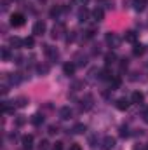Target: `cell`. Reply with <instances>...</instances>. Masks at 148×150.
Instances as JSON below:
<instances>
[{
  "mask_svg": "<svg viewBox=\"0 0 148 150\" xmlns=\"http://www.w3.org/2000/svg\"><path fill=\"white\" fill-rule=\"evenodd\" d=\"M11 25H12V26H23V25H25V14L14 12V14L11 16Z\"/></svg>",
  "mask_w": 148,
  "mask_h": 150,
  "instance_id": "6da1fadb",
  "label": "cell"
},
{
  "mask_svg": "<svg viewBox=\"0 0 148 150\" xmlns=\"http://www.w3.org/2000/svg\"><path fill=\"white\" fill-rule=\"evenodd\" d=\"M115 107H117L120 112H125V110L131 107V101H129V100H125V98H118V100H117V103H115Z\"/></svg>",
  "mask_w": 148,
  "mask_h": 150,
  "instance_id": "7a4b0ae2",
  "label": "cell"
},
{
  "mask_svg": "<svg viewBox=\"0 0 148 150\" xmlns=\"http://www.w3.org/2000/svg\"><path fill=\"white\" fill-rule=\"evenodd\" d=\"M106 44H108L110 47H118V44H120V38L117 37L115 33H106Z\"/></svg>",
  "mask_w": 148,
  "mask_h": 150,
  "instance_id": "3957f363",
  "label": "cell"
},
{
  "mask_svg": "<svg viewBox=\"0 0 148 150\" xmlns=\"http://www.w3.org/2000/svg\"><path fill=\"white\" fill-rule=\"evenodd\" d=\"M45 28H47V26H45L44 21H37V23L33 25V33H35V35H44V33H45Z\"/></svg>",
  "mask_w": 148,
  "mask_h": 150,
  "instance_id": "277c9868",
  "label": "cell"
},
{
  "mask_svg": "<svg viewBox=\"0 0 148 150\" xmlns=\"http://www.w3.org/2000/svg\"><path fill=\"white\" fill-rule=\"evenodd\" d=\"M21 143H23L25 150H30L32 145H33V136H32V134H25V136L21 138Z\"/></svg>",
  "mask_w": 148,
  "mask_h": 150,
  "instance_id": "5b68a950",
  "label": "cell"
},
{
  "mask_svg": "<svg viewBox=\"0 0 148 150\" xmlns=\"http://www.w3.org/2000/svg\"><path fill=\"white\" fill-rule=\"evenodd\" d=\"M44 47H45V54H47L51 59H54V61H56V59L59 58V52H58L54 47H51V45H44Z\"/></svg>",
  "mask_w": 148,
  "mask_h": 150,
  "instance_id": "8992f818",
  "label": "cell"
},
{
  "mask_svg": "<svg viewBox=\"0 0 148 150\" xmlns=\"http://www.w3.org/2000/svg\"><path fill=\"white\" fill-rule=\"evenodd\" d=\"M113 147H115V138L105 136V138H103V150H111Z\"/></svg>",
  "mask_w": 148,
  "mask_h": 150,
  "instance_id": "52a82bcc",
  "label": "cell"
},
{
  "mask_svg": "<svg viewBox=\"0 0 148 150\" xmlns=\"http://www.w3.org/2000/svg\"><path fill=\"white\" fill-rule=\"evenodd\" d=\"M9 45L14 47V49H19L21 45H25V40H21L19 37H11L9 38Z\"/></svg>",
  "mask_w": 148,
  "mask_h": 150,
  "instance_id": "ba28073f",
  "label": "cell"
},
{
  "mask_svg": "<svg viewBox=\"0 0 148 150\" xmlns=\"http://www.w3.org/2000/svg\"><path fill=\"white\" fill-rule=\"evenodd\" d=\"M72 108H70V107H63V108H61V110H59V115H61V119H63V120H68V119H70V117H72Z\"/></svg>",
  "mask_w": 148,
  "mask_h": 150,
  "instance_id": "9c48e42d",
  "label": "cell"
},
{
  "mask_svg": "<svg viewBox=\"0 0 148 150\" xmlns=\"http://www.w3.org/2000/svg\"><path fill=\"white\" fill-rule=\"evenodd\" d=\"M131 103H136V105L143 103V94H141L140 91H134V93H132V96H131Z\"/></svg>",
  "mask_w": 148,
  "mask_h": 150,
  "instance_id": "30bf717a",
  "label": "cell"
},
{
  "mask_svg": "<svg viewBox=\"0 0 148 150\" xmlns=\"http://www.w3.org/2000/svg\"><path fill=\"white\" fill-rule=\"evenodd\" d=\"M63 72H65V75H68V77L73 75L75 74V65L73 63H65V65H63Z\"/></svg>",
  "mask_w": 148,
  "mask_h": 150,
  "instance_id": "8fae6325",
  "label": "cell"
},
{
  "mask_svg": "<svg viewBox=\"0 0 148 150\" xmlns=\"http://www.w3.org/2000/svg\"><path fill=\"white\" fill-rule=\"evenodd\" d=\"M92 18H94L96 21H101V19L105 18V12H103V9H101V7H96V9L92 11Z\"/></svg>",
  "mask_w": 148,
  "mask_h": 150,
  "instance_id": "7c38bea8",
  "label": "cell"
},
{
  "mask_svg": "<svg viewBox=\"0 0 148 150\" xmlns=\"http://www.w3.org/2000/svg\"><path fill=\"white\" fill-rule=\"evenodd\" d=\"M63 30H65V28H63V25H58V26H54V28H52V33H51V37H52V38H59V37H61V33H63Z\"/></svg>",
  "mask_w": 148,
  "mask_h": 150,
  "instance_id": "4fadbf2b",
  "label": "cell"
},
{
  "mask_svg": "<svg viewBox=\"0 0 148 150\" xmlns=\"http://www.w3.org/2000/svg\"><path fill=\"white\" fill-rule=\"evenodd\" d=\"M145 52V47L141 45V44H134V47H132V54L134 56H141Z\"/></svg>",
  "mask_w": 148,
  "mask_h": 150,
  "instance_id": "5bb4252c",
  "label": "cell"
},
{
  "mask_svg": "<svg viewBox=\"0 0 148 150\" xmlns=\"http://www.w3.org/2000/svg\"><path fill=\"white\" fill-rule=\"evenodd\" d=\"M124 38H125L127 42L134 44V42H136V33H134V32H125V35H124Z\"/></svg>",
  "mask_w": 148,
  "mask_h": 150,
  "instance_id": "9a60e30c",
  "label": "cell"
},
{
  "mask_svg": "<svg viewBox=\"0 0 148 150\" xmlns=\"http://www.w3.org/2000/svg\"><path fill=\"white\" fill-rule=\"evenodd\" d=\"M105 61H106V65H113V63L117 61V56H115L113 52H108V54L105 56Z\"/></svg>",
  "mask_w": 148,
  "mask_h": 150,
  "instance_id": "2e32d148",
  "label": "cell"
},
{
  "mask_svg": "<svg viewBox=\"0 0 148 150\" xmlns=\"http://www.w3.org/2000/svg\"><path fill=\"white\" fill-rule=\"evenodd\" d=\"M26 103H28V100H26L25 96H21V98H18V100H16V107H18V108L26 107Z\"/></svg>",
  "mask_w": 148,
  "mask_h": 150,
  "instance_id": "e0dca14e",
  "label": "cell"
},
{
  "mask_svg": "<svg viewBox=\"0 0 148 150\" xmlns=\"http://www.w3.org/2000/svg\"><path fill=\"white\" fill-rule=\"evenodd\" d=\"M32 122H33V124H35V126H40V124H42V122H44V117H42V115H40V113H35V115H33V117H32Z\"/></svg>",
  "mask_w": 148,
  "mask_h": 150,
  "instance_id": "ac0fdd59",
  "label": "cell"
},
{
  "mask_svg": "<svg viewBox=\"0 0 148 150\" xmlns=\"http://www.w3.org/2000/svg\"><path fill=\"white\" fill-rule=\"evenodd\" d=\"M145 4H147V0H134L136 11H143V9H145Z\"/></svg>",
  "mask_w": 148,
  "mask_h": 150,
  "instance_id": "d6986e66",
  "label": "cell"
},
{
  "mask_svg": "<svg viewBox=\"0 0 148 150\" xmlns=\"http://www.w3.org/2000/svg\"><path fill=\"white\" fill-rule=\"evenodd\" d=\"M49 14H51V18H58V16L61 14V7H58V5H56V7H52Z\"/></svg>",
  "mask_w": 148,
  "mask_h": 150,
  "instance_id": "ffe728a7",
  "label": "cell"
},
{
  "mask_svg": "<svg viewBox=\"0 0 148 150\" xmlns=\"http://www.w3.org/2000/svg\"><path fill=\"white\" fill-rule=\"evenodd\" d=\"M85 129H87V127H85L84 124H77V126L73 127V133H77V134H80V133H84Z\"/></svg>",
  "mask_w": 148,
  "mask_h": 150,
  "instance_id": "44dd1931",
  "label": "cell"
},
{
  "mask_svg": "<svg viewBox=\"0 0 148 150\" xmlns=\"http://www.w3.org/2000/svg\"><path fill=\"white\" fill-rule=\"evenodd\" d=\"M25 45H26L28 49H30V47H33V45H35V40H33V37H26V38H25Z\"/></svg>",
  "mask_w": 148,
  "mask_h": 150,
  "instance_id": "7402d4cb",
  "label": "cell"
},
{
  "mask_svg": "<svg viewBox=\"0 0 148 150\" xmlns=\"http://www.w3.org/2000/svg\"><path fill=\"white\" fill-rule=\"evenodd\" d=\"M47 149H49V142L47 140H42L38 143V150H47Z\"/></svg>",
  "mask_w": 148,
  "mask_h": 150,
  "instance_id": "603a6c76",
  "label": "cell"
},
{
  "mask_svg": "<svg viewBox=\"0 0 148 150\" xmlns=\"http://www.w3.org/2000/svg\"><path fill=\"white\" fill-rule=\"evenodd\" d=\"M101 79H105V80H111V74L108 70H103L101 72Z\"/></svg>",
  "mask_w": 148,
  "mask_h": 150,
  "instance_id": "cb8c5ba5",
  "label": "cell"
},
{
  "mask_svg": "<svg viewBox=\"0 0 148 150\" xmlns=\"http://www.w3.org/2000/svg\"><path fill=\"white\" fill-rule=\"evenodd\" d=\"M47 72H49L47 65H38V74H47Z\"/></svg>",
  "mask_w": 148,
  "mask_h": 150,
  "instance_id": "d4e9b609",
  "label": "cell"
},
{
  "mask_svg": "<svg viewBox=\"0 0 148 150\" xmlns=\"http://www.w3.org/2000/svg\"><path fill=\"white\" fill-rule=\"evenodd\" d=\"M2 58H4L5 61L11 59V52H9V49H4V51H2Z\"/></svg>",
  "mask_w": 148,
  "mask_h": 150,
  "instance_id": "484cf974",
  "label": "cell"
},
{
  "mask_svg": "<svg viewBox=\"0 0 148 150\" xmlns=\"http://www.w3.org/2000/svg\"><path fill=\"white\" fill-rule=\"evenodd\" d=\"M118 86H120V79H118V77H115V79L111 80V87H118Z\"/></svg>",
  "mask_w": 148,
  "mask_h": 150,
  "instance_id": "4316f807",
  "label": "cell"
},
{
  "mask_svg": "<svg viewBox=\"0 0 148 150\" xmlns=\"http://www.w3.org/2000/svg\"><path fill=\"white\" fill-rule=\"evenodd\" d=\"M120 136H129V131H127V127H125V126H122V127H120Z\"/></svg>",
  "mask_w": 148,
  "mask_h": 150,
  "instance_id": "83f0119b",
  "label": "cell"
},
{
  "mask_svg": "<svg viewBox=\"0 0 148 150\" xmlns=\"http://www.w3.org/2000/svg\"><path fill=\"white\" fill-rule=\"evenodd\" d=\"M85 16H87L85 11H80V12H78V19H80V21H85Z\"/></svg>",
  "mask_w": 148,
  "mask_h": 150,
  "instance_id": "f1b7e54d",
  "label": "cell"
},
{
  "mask_svg": "<svg viewBox=\"0 0 148 150\" xmlns=\"http://www.w3.org/2000/svg\"><path fill=\"white\" fill-rule=\"evenodd\" d=\"M52 150H63V143H61V142H56L54 147H52Z\"/></svg>",
  "mask_w": 148,
  "mask_h": 150,
  "instance_id": "f546056e",
  "label": "cell"
},
{
  "mask_svg": "<svg viewBox=\"0 0 148 150\" xmlns=\"http://www.w3.org/2000/svg\"><path fill=\"white\" fill-rule=\"evenodd\" d=\"M70 150H82V147L78 143H73V145H70Z\"/></svg>",
  "mask_w": 148,
  "mask_h": 150,
  "instance_id": "4dcf8cb0",
  "label": "cell"
},
{
  "mask_svg": "<svg viewBox=\"0 0 148 150\" xmlns=\"http://www.w3.org/2000/svg\"><path fill=\"white\" fill-rule=\"evenodd\" d=\"M143 120L148 124V108H145V112H143Z\"/></svg>",
  "mask_w": 148,
  "mask_h": 150,
  "instance_id": "1f68e13d",
  "label": "cell"
},
{
  "mask_svg": "<svg viewBox=\"0 0 148 150\" xmlns=\"http://www.w3.org/2000/svg\"><path fill=\"white\" fill-rule=\"evenodd\" d=\"M7 4H9V2H7V0H4V2H2V11H7V7H9V5H7Z\"/></svg>",
  "mask_w": 148,
  "mask_h": 150,
  "instance_id": "d6a6232c",
  "label": "cell"
},
{
  "mask_svg": "<svg viewBox=\"0 0 148 150\" xmlns=\"http://www.w3.org/2000/svg\"><path fill=\"white\" fill-rule=\"evenodd\" d=\"M49 133H51V134H54V133H58V127H54V126H51V127H49Z\"/></svg>",
  "mask_w": 148,
  "mask_h": 150,
  "instance_id": "836d02e7",
  "label": "cell"
},
{
  "mask_svg": "<svg viewBox=\"0 0 148 150\" xmlns=\"http://www.w3.org/2000/svg\"><path fill=\"white\" fill-rule=\"evenodd\" d=\"M82 2H84V4H85V2H87V0H82Z\"/></svg>",
  "mask_w": 148,
  "mask_h": 150,
  "instance_id": "e575fe53",
  "label": "cell"
}]
</instances>
